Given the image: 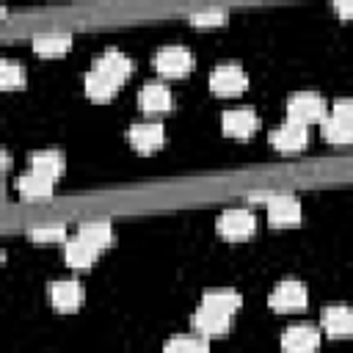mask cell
<instances>
[{
  "mask_svg": "<svg viewBox=\"0 0 353 353\" xmlns=\"http://www.w3.org/2000/svg\"><path fill=\"white\" fill-rule=\"evenodd\" d=\"M259 119L254 113V108H232L223 113V132L232 138H248L256 130Z\"/></svg>",
  "mask_w": 353,
  "mask_h": 353,
  "instance_id": "14",
  "label": "cell"
},
{
  "mask_svg": "<svg viewBox=\"0 0 353 353\" xmlns=\"http://www.w3.org/2000/svg\"><path fill=\"white\" fill-rule=\"evenodd\" d=\"M63 254H66V262H69L72 268H88V265H94V259L99 256V248H97L94 243H88L85 237L74 234V237H66Z\"/></svg>",
  "mask_w": 353,
  "mask_h": 353,
  "instance_id": "15",
  "label": "cell"
},
{
  "mask_svg": "<svg viewBox=\"0 0 353 353\" xmlns=\"http://www.w3.org/2000/svg\"><path fill=\"white\" fill-rule=\"evenodd\" d=\"M270 226H295L301 221V204L295 196H273L268 201Z\"/></svg>",
  "mask_w": 353,
  "mask_h": 353,
  "instance_id": "10",
  "label": "cell"
},
{
  "mask_svg": "<svg viewBox=\"0 0 353 353\" xmlns=\"http://www.w3.org/2000/svg\"><path fill=\"white\" fill-rule=\"evenodd\" d=\"M328 113L325 99L314 91H298L292 94V99L287 102V119L298 121V124H312V121H323Z\"/></svg>",
  "mask_w": 353,
  "mask_h": 353,
  "instance_id": "1",
  "label": "cell"
},
{
  "mask_svg": "<svg viewBox=\"0 0 353 353\" xmlns=\"http://www.w3.org/2000/svg\"><path fill=\"white\" fill-rule=\"evenodd\" d=\"M334 8H336V14H339L342 19H353V3H347V0H339Z\"/></svg>",
  "mask_w": 353,
  "mask_h": 353,
  "instance_id": "29",
  "label": "cell"
},
{
  "mask_svg": "<svg viewBox=\"0 0 353 353\" xmlns=\"http://www.w3.org/2000/svg\"><path fill=\"white\" fill-rule=\"evenodd\" d=\"M323 135L331 143H350L353 141V124H347L336 116H325L323 119Z\"/></svg>",
  "mask_w": 353,
  "mask_h": 353,
  "instance_id": "23",
  "label": "cell"
},
{
  "mask_svg": "<svg viewBox=\"0 0 353 353\" xmlns=\"http://www.w3.org/2000/svg\"><path fill=\"white\" fill-rule=\"evenodd\" d=\"M268 303L276 312H298V309L306 306V287L298 279H284L273 287Z\"/></svg>",
  "mask_w": 353,
  "mask_h": 353,
  "instance_id": "2",
  "label": "cell"
},
{
  "mask_svg": "<svg viewBox=\"0 0 353 353\" xmlns=\"http://www.w3.org/2000/svg\"><path fill=\"white\" fill-rule=\"evenodd\" d=\"M223 19H226V11H218V8H212V11H196V14L190 17V22H193L196 28H212V25H223Z\"/></svg>",
  "mask_w": 353,
  "mask_h": 353,
  "instance_id": "27",
  "label": "cell"
},
{
  "mask_svg": "<svg viewBox=\"0 0 353 353\" xmlns=\"http://www.w3.org/2000/svg\"><path fill=\"white\" fill-rule=\"evenodd\" d=\"M94 69H97L99 74H105L108 80H113L116 85H121V83L130 77V72H132V61H130L124 52H119V50H105V52L94 61Z\"/></svg>",
  "mask_w": 353,
  "mask_h": 353,
  "instance_id": "8",
  "label": "cell"
},
{
  "mask_svg": "<svg viewBox=\"0 0 353 353\" xmlns=\"http://www.w3.org/2000/svg\"><path fill=\"white\" fill-rule=\"evenodd\" d=\"M240 303H243V298L234 290H210L201 298V306H210V309H218L226 314H234L240 309Z\"/></svg>",
  "mask_w": 353,
  "mask_h": 353,
  "instance_id": "18",
  "label": "cell"
},
{
  "mask_svg": "<svg viewBox=\"0 0 353 353\" xmlns=\"http://www.w3.org/2000/svg\"><path fill=\"white\" fill-rule=\"evenodd\" d=\"M69 47H72L69 33H41L33 39V50L39 55H63Z\"/></svg>",
  "mask_w": 353,
  "mask_h": 353,
  "instance_id": "19",
  "label": "cell"
},
{
  "mask_svg": "<svg viewBox=\"0 0 353 353\" xmlns=\"http://www.w3.org/2000/svg\"><path fill=\"white\" fill-rule=\"evenodd\" d=\"M331 116L353 124V97H345V99H336L334 108H331Z\"/></svg>",
  "mask_w": 353,
  "mask_h": 353,
  "instance_id": "28",
  "label": "cell"
},
{
  "mask_svg": "<svg viewBox=\"0 0 353 353\" xmlns=\"http://www.w3.org/2000/svg\"><path fill=\"white\" fill-rule=\"evenodd\" d=\"M163 353H210V345L204 336H171Z\"/></svg>",
  "mask_w": 353,
  "mask_h": 353,
  "instance_id": "24",
  "label": "cell"
},
{
  "mask_svg": "<svg viewBox=\"0 0 353 353\" xmlns=\"http://www.w3.org/2000/svg\"><path fill=\"white\" fill-rule=\"evenodd\" d=\"M30 237L36 243H61V240H66V229L63 226H39V229H30Z\"/></svg>",
  "mask_w": 353,
  "mask_h": 353,
  "instance_id": "26",
  "label": "cell"
},
{
  "mask_svg": "<svg viewBox=\"0 0 353 353\" xmlns=\"http://www.w3.org/2000/svg\"><path fill=\"white\" fill-rule=\"evenodd\" d=\"M50 298L58 312H74L83 301V287L77 279H61L50 284Z\"/></svg>",
  "mask_w": 353,
  "mask_h": 353,
  "instance_id": "11",
  "label": "cell"
},
{
  "mask_svg": "<svg viewBox=\"0 0 353 353\" xmlns=\"http://www.w3.org/2000/svg\"><path fill=\"white\" fill-rule=\"evenodd\" d=\"M320 323H323V331H328L331 336H353V309L350 306H342V303L325 306L320 314Z\"/></svg>",
  "mask_w": 353,
  "mask_h": 353,
  "instance_id": "13",
  "label": "cell"
},
{
  "mask_svg": "<svg viewBox=\"0 0 353 353\" xmlns=\"http://www.w3.org/2000/svg\"><path fill=\"white\" fill-rule=\"evenodd\" d=\"M245 85H248V74L234 63H223L210 72V88L221 97L240 94V91H245Z\"/></svg>",
  "mask_w": 353,
  "mask_h": 353,
  "instance_id": "4",
  "label": "cell"
},
{
  "mask_svg": "<svg viewBox=\"0 0 353 353\" xmlns=\"http://www.w3.org/2000/svg\"><path fill=\"white\" fill-rule=\"evenodd\" d=\"M116 83L113 80H108L105 74H99L97 69H91L88 74H85V94L91 97V99H97V102H105V99H110L113 94H116Z\"/></svg>",
  "mask_w": 353,
  "mask_h": 353,
  "instance_id": "21",
  "label": "cell"
},
{
  "mask_svg": "<svg viewBox=\"0 0 353 353\" xmlns=\"http://www.w3.org/2000/svg\"><path fill=\"white\" fill-rule=\"evenodd\" d=\"M320 347V331L314 325H290L281 334V350L284 353H314Z\"/></svg>",
  "mask_w": 353,
  "mask_h": 353,
  "instance_id": "5",
  "label": "cell"
},
{
  "mask_svg": "<svg viewBox=\"0 0 353 353\" xmlns=\"http://www.w3.org/2000/svg\"><path fill=\"white\" fill-rule=\"evenodd\" d=\"M22 83H25V69H22V63H17V61H11V58L0 61V85H3V88H19Z\"/></svg>",
  "mask_w": 353,
  "mask_h": 353,
  "instance_id": "25",
  "label": "cell"
},
{
  "mask_svg": "<svg viewBox=\"0 0 353 353\" xmlns=\"http://www.w3.org/2000/svg\"><path fill=\"white\" fill-rule=\"evenodd\" d=\"M77 234H80V237H85L88 243H94L99 251H102V248H108V245H110V240H113V229H110V223H105V221L83 223V226L77 229Z\"/></svg>",
  "mask_w": 353,
  "mask_h": 353,
  "instance_id": "22",
  "label": "cell"
},
{
  "mask_svg": "<svg viewBox=\"0 0 353 353\" xmlns=\"http://www.w3.org/2000/svg\"><path fill=\"white\" fill-rule=\"evenodd\" d=\"M127 138H130V143L138 149V152H154L157 146H163V138H165V130H163V124H157V121H138V124H132L130 130H127Z\"/></svg>",
  "mask_w": 353,
  "mask_h": 353,
  "instance_id": "9",
  "label": "cell"
},
{
  "mask_svg": "<svg viewBox=\"0 0 353 353\" xmlns=\"http://www.w3.org/2000/svg\"><path fill=\"white\" fill-rule=\"evenodd\" d=\"M30 168L50 176V179H58L61 168H63V157L55 152V149H44V152H33L30 157Z\"/></svg>",
  "mask_w": 353,
  "mask_h": 353,
  "instance_id": "20",
  "label": "cell"
},
{
  "mask_svg": "<svg viewBox=\"0 0 353 353\" xmlns=\"http://www.w3.org/2000/svg\"><path fill=\"white\" fill-rule=\"evenodd\" d=\"M138 105L146 113H165L171 108V91L163 83H146L138 94Z\"/></svg>",
  "mask_w": 353,
  "mask_h": 353,
  "instance_id": "16",
  "label": "cell"
},
{
  "mask_svg": "<svg viewBox=\"0 0 353 353\" xmlns=\"http://www.w3.org/2000/svg\"><path fill=\"white\" fill-rule=\"evenodd\" d=\"M52 185H55V179L39 174V171H33V168H28V171L17 179V190H19L25 199H47V196L52 193Z\"/></svg>",
  "mask_w": 353,
  "mask_h": 353,
  "instance_id": "17",
  "label": "cell"
},
{
  "mask_svg": "<svg viewBox=\"0 0 353 353\" xmlns=\"http://www.w3.org/2000/svg\"><path fill=\"white\" fill-rule=\"evenodd\" d=\"M306 141H309V127L306 124H298L292 119H287L284 124H279L270 132V143L279 152H298V149L306 146Z\"/></svg>",
  "mask_w": 353,
  "mask_h": 353,
  "instance_id": "7",
  "label": "cell"
},
{
  "mask_svg": "<svg viewBox=\"0 0 353 353\" xmlns=\"http://www.w3.org/2000/svg\"><path fill=\"white\" fill-rule=\"evenodd\" d=\"M193 66V55L185 50V47H163L157 55H154V69L165 77H182L188 74Z\"/></svg>",
  "mask_w": 353,
  "mask_h": 353,
  "instance_id": "6",
  "label": "cell"
},
{
  "mask_svg": "<svg viewBox=\"0 0 353 353\" xmlns=\"http://www.w3.org/2000/svg\"><path fill=\"white\" fill-rule=\"evenodd\" d=\"M190 323H193V328L201 336H218V334H226L229 331L232 314L218 312V309H210V306H201V309H196V314H193Z\"/></svg>",
  "mask_w": 353,
  "mask_h": 353,
  "instance_id": "12",
  "label": "cell"
},
{
  "mask_svg": "<svg viewBox=\"0 0 353 353\" xmlns=\"http://www.w3.org/2000/svg\"><path fill=\"white\" fill-rule=\"evenodd\" d=\"M254 229H256V218L251 210H243V207H232L218 218V232L226 240H243L254 234Z\"/></svg>",
  "mask_w": 353,
  "mask_h": 353,
  "instance_id": "3",
  "label": "cell"
}]
</instances>
